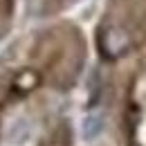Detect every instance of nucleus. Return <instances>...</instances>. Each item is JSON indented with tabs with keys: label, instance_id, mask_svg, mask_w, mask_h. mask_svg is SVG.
Wrapping results in <instances>:
<instances>
[]
</instances>
